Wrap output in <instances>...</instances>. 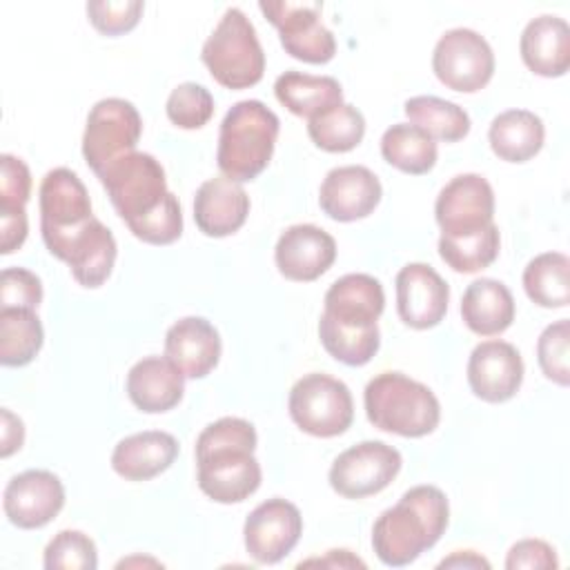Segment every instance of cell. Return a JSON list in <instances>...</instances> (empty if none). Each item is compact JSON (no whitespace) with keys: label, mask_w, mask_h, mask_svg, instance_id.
<instances>
[{"label":"cell","mask_w":570,"mask_h":570,"mask_svg":"<svg viewBox=\"0 0 570 570\" xmlns=\"http://www.w3.org/2000/svg\"><path fill=\"white\" fill-rule=\"evenodd\" d=\"M274 94L287 111L307 120L343 102V89L336 78L312 76L294 69L276 78Z\"/></svg>","instance_id":"29"},{"label":"cell","mask_w":570,"mask_h":570,"mask_svg":"<svg viewBox=\"0 0 570 570\" xmlns=\"http://www.w3.org/2000/svg\"><path fill=\"white\" fill-rule=\"evenodd\" d=\"M303 566H321V568H365V561H361L358 557H354L350 550H330L325 557H314V559H305L298 563V568Z\"/></svg>","instance_id":"47"},{"label":"cell","mask_w":570,"mask_h":570,"mask_svg":"<svg viewBox=\"0 0 570 570\" xmlns=\"http://www.w3.org/2000/svg\"><path fill=\"white\" fill-rule=\"evenodd\" d=\"M249 214L245 187L227 176L205 180L194 196L196 227L209 238H225L238 232Z\"/></svg>","instance_id":"21"},{"label":"cell","mask_w":570,"mask_h":570,"mask_svg":"<svg viewBox=\"0 0 570 570\" xmlns=\"http://www.w3.org/2000/svg\"><path fill=\"white\" fill-rule=\"evenodd\" d=\"M31 196V174L24 160L11 154L0 156V209H24Z\"/></svg>","instance_id":"43"},{"label":"cell","mask_w":570,"mask_h":570,"mask_svg":"<svg viewBox=\"0 0 570 570\" xmlns=\"http://www.w3.org/2000/svg\"><path fill=\"white\" fill-rule=\"evenodd\" d=\"M49 254L69 265L71 276L82 287H100L116 263L118 245L109 227H105L96 216L82 225L78 232L58 240L49 247Z\"/></svg>","instance_id":"18"},{"label":"cell","mask_w":570,"mask_h":570,"mask_svg":"<svg viewBox=\"0 0 570 570\" xmlns=\"http://www.w3.org/2000/svg\"><path fill=\"white\" fill-rule=\"evenodd\" d=\"M519 53L523 65L543 78L566 76L570 69V27L559 16L532 18L519 38Z\"/></svg>","instance_id":"25"},{"label":"cell","mask_w":570,"mask_h":570,"mask_svg":"<svg viewBox=\"0 0 570 570\" xmlns=\"http://www.w3.org/2000/svg\"><path fill=\"white\" fill-rule=\"evenodd\" d=\"M363 405L376 430L405 439L428 436L441 421V403L434 392L401 372H381L370 379Z\"/></svg>","instance_id":"4"},{"label":"cell","mask_w":570,"mask_h":570,"mask_svg":"<svg viewBox=\"0 0 570 570\" xmlns=\"http://www.w3.org/2000/svg\"><path fill=\"white\" fill-rule=\"evenodd\" d=\"M403 111L412 125L423 129L432 140L459 142L470 134V116L463 107L439 96H412Z\"/></svg>","instance_id":"32"},{"label":"cell","mask_w":570,"mask_h":570,"mask_svg":"<svg viewBox=\"0 0 570 570\" xmlns=\"http://www.w3.org/2000/svg\"><path fill=\"white\" fill-rule=\"evenodd\" d=\"M323 314L347 327H374L385 309V292L370 274H345L325 292Z\"/></svg>","instance_id":"23"},{"label":"cell","mask_w":570,"mask_h":570,"mask_svg":"<svg viewBox=\"0 0 570 570\" xmlns=\"http://www.w3.org/2000/svg\"><path fill=\"white\" fill-rule=\"evenodd\" d=\"M450 523V503L436 485H414L383 510L372 525V548L381 563L401 568L436 546Z\"/></svg>","instance_id":"2"},{"label":"cell","mask_w":570,"mask_h":570,"mask_svg":"<svg viewBox=\"0 0 570 570\" xmlns=\"http://www.w3.org/2000/svg\"><path fill=\"white\" fill-rule=\"evenodd\" d=\"M383 187L376 174L363 165H343L327 171L318 189V205L325 216L352 223L370 216L381 203Z\"/></svg>","instance_id":"19"},{"label":"cell","mask_w":570,"mask_h":570,"mask_svg":"<svg viewBox=\"0 0 570 570\" xmlns=\"http://www.w3.org/2000/svg\"><path fill=\"white\" fill-rule=\"evenodd\" d=\"M307 134L312 142L330 154L352 151L365 136L363 114L347 102H341L307 120Z\"/></svg>","instance_id":"35"},{"label":"cell","mask_w":570,"mask_h":570,"mask_svg":"<svg viewBox=\"0 0 570 570\" xmlns=\"http://www.w3.org/2000/svg\"><path fill=\"white\" fill-rule=\"evenodd\" d=\"M29 223L24 209H0V252L13 254L27 240Z\"/></svg>","instance_id":"45"},{"label":"cell","mask_w":570,"mask_h":570,"mask_svg":"<svg viewBox=\"0 0 570 570\" xmlns=\"http://www.w3.org/2000/svg\"><path fill=\"white\" fill-rule=\"evenodd\" d=\"M261 13L276 27L283 49L307 65H325L336 53L334 33L321 22V2H258Z\"/></svg>","instance_id":"10"},{"label":"cell","mask_w":570,"mask_h":570,"mask_svg":"<svg viewBox=\"0 0 570 570\" xmlns=\"http://www.w3.org/2000/svg\"><path fill=\"white\" fill-rule=\"evenodd\" d=\"M38 205L40 232L47 249L94 218L85 183L67 167H56L45 174L38 191Z\"/></svg>","instance_id":"12"},{"label":"cell","mask_w":570,"mask_h":570,"mask_svg":"<svg viewBox=\"0 0 570 570\" xmlns=\"http://www.w3.org/2000/svg\"><path fill=\"white\" fill-rule=\"evenodd\" d=\"M127 396L145 414L174 410L185 392V374L165 356H145L127 372Z\"/></svg>","instance_id":"24"},{"label":"cell","mask_w":570,"mask_h":570,"mask_svg":"<svg viewBox=\"0 0 570 570\" xmlns=\"http://www.w3.org/2000/svg\"><path fill=\"white\" fill-rule=\"evenodd\" d=\"M401 452L383 441H361L343 450L330 468V485L345 499L383 492L401 472Z\"/></svg>","instance_id":"11"},{"label":"cell","mask_w":570,"mask_h":570,"mask_svg":"<svg viewBox=\"0 0 570 570\" xmlns=\"http://www.w3.org/2000/svg\"><path fill=\"white\" fill-rule=\"evenodd\" d=\"M145 11L140 0H91L87 2V16L94 29L105 36H120L131 31Z\"/></svg>","instance_id":"41"},{"label":"cell","mask_w":570,"mask_h":570,"mask_svg":"<svg viewBox=\"0 0 570 570\" xmlns=\"http://www.w3.org/2000/svg\"><path fill=\"white\" fill-rule=\"evenodd\" d=\"M178 441L163 430H145L120 439L111 452V468L125 481H149L178 456Z\"/></svg>","instance_id":"26"},{"label":"cell","mask_w":570,"mask_h":570,"mask_svg":"<svg viewBox=\"0 0 570 570\" xmlns=\"http://www.w3.org/2000/svg\"><path fill=\"white\" fill-rule=\"evenodd\" d=\"M274 261L287 281L309 283L334 265L336 240L318 225H289L276 240Z\"/></svg>","instance_id":"20"},{"label":"cell","mask_w":570,"mask_h":570,"mask_svg":"<svg viewBox=\"0 0 570 570\" xmlns=\"http://www.w3.org/2000/svg\"><path fill=\"white\" fill-rule=\"evenodd\" d=\"M432 71L448 89L474 94L494 76V51L479 31L454 27L436 40Z\"/></svg>","instance_id":"9"},{"label":"cell","mask_w":570,"mask_h":570,"mask_svg":"<svg viewBox=\"0 0 570 570\" xmlns=\"http://www.w3.org/2000/svg\"><path fill=\"white\" fill-rule=\"evenodd\" d=\"M98 180L125 225L147 216L169 191L160 160L147 151L120 156L98 174Z\"/></svg>","instance_id":"7"},{"label":"cell","mask_w":570,"mask_h":570,"mask_svg":"<svg viewBox=\"0 0 570 570\" xmlns=\"http://www.w3.org/2000/svg\"><path fill=\"white\" fill-rule=\"evenodd\" d=\"M47 570H96L98 550L89 534L80 530H60L45 548Z\"/></svg>","instance_id":"37"},{"label":"cell","mask_w":570,"mask_h":570,"mask_svg":"<svg viewBox=\"0 0 570 570\" xmlns=\"http://www.w3.org/2000/svg\"><path fill=\"white\" fill-rule=\"evenodd\" d=\"M381 156L403 174L423 176L434 169L439 158L436 142L412 122H396L381 136Z\"/></svg>","instance_id":"30"},{"label":"cell","mask_w":570,"mask_h":570,"mask_svg":"<svg viewBox=\"0 0 570 570\" xmlns=\"http://www.w3.org/2000/svg\"><path fill=\"white\" fill-rule=\"evenodd\" d=\"M537 361L546 379L568 387L570 383V323L559 318L550 323L537 341Z\"/></svg>","instance_id":"39"},{"label":"cell","mask_w":570,"mask_h":570,"mask_svg":"<svg viewBox=\"0 0 570 570\" xmlns=\"http://www.w3.org/2000/svg\"><path fill=\"white\" fill-rule=\"evenodd\" d=\"M303 534L301 510L281 497L258 503L243 525L247 554L258 563H278L285 559Z\"/></svg>","instance_id":"13"},{"label":"cell","mask_w":570,"mask_h":570,"mask_svg":"<svg viewBox=\"0 0 570 570\" xmlns=\"http://www.w3.org/2000/svg\"><path fill=\"white\" fill-rule=\"evenodd\" d=\"M490 149L505 163H528L546 140L543 120L530 109H508L492 118L488 129Z\"/></svg>","instance_id":"28"},{"label":"cell","mask_w":570,"mask_h":570,"mask_svg":"<svg viewBox=\"0 0 570 570\" xmlns=\"http://www.w3.org/2000/svg\"><path fill=\"white\" fill-rule=\"evenodd\" d=\"M42 303L40 278L24 267H7L0 278V307L36 309Z\"/></svg>","instance_id":"42"},{"label":"cell","mask_w":570,"mask_h":570,"mask_svg":"<svg viewBox=\"0 0 570 570\" xmlns=\"http://www.w3.org/2000/svg\"><path fill=\"white\" fill-rule=\"evenodd\" d=\"M396 312L412 330L436 327L448 312L450 285L425 263H407L396 278Z\"/></svg>","instance_id":"16"},{"label":"cell","mask_w":570,"mask_h":570,"mask_svg":"<svg viewBox=\"0 0 570 570\" xmlns=\"http://www.w3.org/2000/svg\"><path fill=\"white\" fill-rule=\"evenodd\" d=\"M559 559L554 548L543 541V539H521L517 541L505 557V568L508 570H521V568H557Z\"/></svg>","instance_id":"44"},{"label":"cell","mask_w":570,"mask_h":570,"mask_svg":"<svg viewBox=\"0 0 570 570\" xmlns=\"http://www.w3.org/2000/svg\"><path fill=\"white\" fill-rule=\"evenodd\" d=\"M523 372L519 350L501 338L481 341L468 358V385L485 403L510 401L523 383Z\"/></svg>","instance_id":"17"},{"label":"cell","mask_w":570,"mask_h":570,"mask_svg":"<svg viewBox=\"0 0 570 570\" xmlns=\"http://www.w3.org/2000/svg\"><path fill=\"white\" fill-rule=\"evenodd\" d=\"M256 428L240 416H223L209 423L196 439V481L203 494L216 503H240L263 481L254 456Z\"/></svg>","instance_id":"1"},{"label":"cell","mask_w":570,"mask_h":570,"mask_svg":"<svg viewBox=\"0 0 570 570\" xmlns=\"http://www.w3.org/2000/svg\"><path fill=\"white\" fill-rule=\"evenodd\" d=\"M523 289L539 307H566L570 303V258L561 252L534 256L523 269Z\"/></svg>","instance_id":"31"},{"label":"cell","mask_w":570,"mask_h":570,"mask_svg":"<svg viewBox=\"0 0 570 570\" xmlns=\"http://www.w3.org/2000/svg\"><path fill=\"white\" fill-rule=\"evenodd\" d=\"M0 416H2V428H0V439H2V445H0V456L7 459L11 456L13 452H18L24 443V423L20 416H16L9 407H2L0 410Z\"/></svg>","instance_id":"46"},{"label":"cell","mask_w":570,"mask_h":570,"mask_svg":"<svg viewBox=\"0 0 570 570\" xmlns=\"http://www.w3.org/2000/svg\"><path fill=\"white\" fill-rule=\"evenodd\" d=\"M514 296L497 278L472 281L461 298V318L479 336L503 334L514 321Z\"/></svg>","instance_id":"27"},{"label":"cell","mask_w":570,"mask_h":570,"mask_svg":"<svg viewBox=\"0 0 570 570\" xmlns=\"http://www.w3.org/2000/svg\"><path fill=\"white\" fill-rule=\"evenodd\" d=\"M200 60L212 78L227 89L254 87L265 73V51L252 20L238 7L225 9L203 42Z\"/></svg>","instance_id":"5"},{"label":"cell","mask_w":570,"mask_h":570,"mask_svg":"<svg viewBox=\"0 0 570 570\" xmlns=\"http://www.w3.org/2000/svg\"><path fill=\"white\" fill-rule=\"evenodd\" d=\"M165 111L171 125L180 129H200L214 116V98L209 89L198 82H180L171 89Z\"/></svg>","instance_id":"38"},{"label":"cell","mask_w":570,"mask_h":570,"mask_svg":"<svg viewBox=\"0 0 570 570\" xmlns=\"http://www.w3.org/2000/svg\"><path fill=\"white\" fill-rule=\"evenodd\" d=\"M434 218L443 236H463L494 223V191L481 174H459L436 196Z\"/></svg>","instance_id":"14"},{"label":"cell","mask_w":570,"mask_h":570,"mask_svg":"<svg viewBox=\"0 0 570 570\" xmlns=\"http://www.w3.org/2000/svg\"><path fill=\"white\" fill-rule=\"evenodd\" d=\"M65 505V485L49 470H24L16 474L2 494V508L20 530H38L58 517Z\"/></svg>","instance_id":"15"},{"label":"cell","mask_w":570,"mask_h":570,"mask_svg":"<svg viewBox=\"0 0 570 570\" xmlns=\"http://www.w3.org/2000/svg\"><path fill=\"white\" fill-rule=\"evenodd\" d=\"M499 247H501V236L494 223L472 234H463V236L441 234L439 238L441 261L459 274H474L490 267L499 256Z\"/></svg>","instance_id":"34"},{"label":"cell","mask_w":570,"mask_h":570,"mask_svg":"<svg viewBox=\"0 0 570 570\" xmlns=\"http://www.w3.org/2000/svg\"><path fill=\"white\" fill-rule=\"evenodd\" d=\"M142 134V118L138 109L125 98H102L87 116L82 134V158L98 176L107 165L120 156L136 151Z\"/></svg>","instance_id":"8"},{"label":"cell","mask_w":570,"mask_h":570,"mask_svg":"<svg viewBox=\"0 0 570 570\" xmlns=\"http://www.w3.org/2000/svg\"><path fill=\"white\" fill-rule=\"evenodd\" d=\"M129 232L149 245H171L183 234V209L178 198L167 191L163 203L140 220L127 225Z\"/></svg>","instance_id":"40"},{"label":"cell","mask_w":570,"mask_h":570,"mask_svg":"<svg viewBox=\"0 0 570 570\" xmlns=\"http://www.w3.org/2000/svg\"><path fill=\"white\" fill-rule=\"evenodd\" d=\"M281 131L278 116L261 100H238L225 114L218 131L216 165L223 176L247 183L272 160Z\"/></svg>","instance_id":"3"},{"label":"cell","mask_w":570,"mask_h":570,"mask_svg":"<svg viewBox=\"0 0 570 570\" xmlns=\"http://www.w3.org/2000/svg\"><path fill=\"white\" fill-rule=\"evenodd\" d=\"M318 338L332 358H336L350 367H361V365L370 363L381 347L379 325L347 327V325L332 321L325 314H321V318H318Z\"/></svg>","instance_id":"36"},{"label":"cell","mask_w":570,"mask_h":570,"mask_svg":"<svg viewBox=\"0 0 570 570\" xmlns=\"http://www.w3.org/2000/svg\"><path fill=\"white\" fill-rule=\"evenodd\" d=\"M287 410L298 430L318 439L338 436L354 421L350 387L323 372H309L292 385Z\"/></svg>","instance_id":"6"},{"label":"cell","mask_w":570,"mask_h":570,"mask_svg":"<svg viewBox=\"0 0 570 570\" xmlns=\"http://www.w3.org/2000/svg\"><path fill=\"white\" fill-rule=\"evenodd\" d=\"M45 343V330L36 309L0 307V363L29 365Z\"/></svg>","instance_id":"33"},{"label":"cell","mask_w":570,"mask_h":570,"mask_svg":"<svg viewBox=\"0 0 570 570\" xmlns=\"http://www.w3.org/2000/svg\"><path fill=\"white\" fill-rule=\"evenodd\" d=\"M220 352V334L203 316L178 318L165 334V358H169L185 379L207 376L218 365Z\"/></svg>","instance_id":"22"},{"label":"cell","mask_w":570,"mask_h":570,"mask_svg":"<svg viewBox=\"0 0 570 570\" xmlns=\"http://www.w3.org/2000/svg\"><path fill=\"white\" fill-rule=\"evenodd\" d=\"M436 568H490V561L474 550H456L443 561H439Z\"/></svg>","instance_id":"48"}]
</instances>
